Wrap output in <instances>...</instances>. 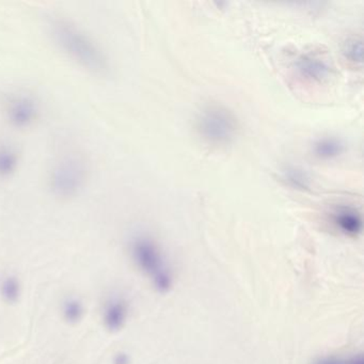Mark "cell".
Segmentation results:
<instances>
[{
    "label": "cell",
    "instance_id": "cell-6",
    "mask_svg": "<svg viewBox=\"0 0 364 364\" xmlns=\"http://www.w3.org/2000/svg\"><path fill=\"white\" fill-rule=\"evenodd\" d=\"M129 306L127 300L120 296L109 298L104 304L102 321L109 332H118L124 328L129 318Z\"/></svg>",
    "mask_w": 364,
    "mask_h": 364
},
{
    "label": "cell",
    "instance_id": "cell-12",
    "mask_svg": "<svg viewBox=\"0 0 364 364\" xmlns=\"http://www.w3.org/2000/svg\"><path fill=\"white\" fill-rule=\"evenodd\" d=\"M18 152L8 144H0V176L7 178L16 171L18 167Z\"/></svg>",
    "mask_w": 364,
    "mask_h": 364
},
{
    "label": "cell",
    "instance_id": "cell-1",
    "mask_svg": "<svg viewBox=\"0 0 364 364\" xmlns=\"http://www.w3.org/2000/svg\"><path fill=\"white\" fill-rule=\"evenodd\" d=\"M46 25L55 43L72 60L97 75L108 73L110 63L107 54L82 27L58 14L48 16Z\"/></svg>",
    "mask_w": 364,
    "mask_h": 364
},
{
    "label": "cell",
    "instance_id": "cell-15",
    "mask_svg": "<svg viewBox=\"0 0 364 364\" xmlns=\"http://www.w3.org/2000/svg\"><path fill=\"white\" fill-rule=\"evenodd\" d=\"M344 54L347 59L353 63H360L362 61L361 40L353 39L345 44Z\"/></svg>",
    "mask_w": 364,
    "mask_h": 364
},
{
    "label": "cell",
    "instance_id": "cell-3",
    "mask_svg": "<svg viewBox=\"0 0 364 364\" xmlns=\"http://www.w3.org/2000/svg\"><path fill=\"white\" fill-rule=\"evenodd\" d=\"M196 129L200 137L212 146H228L237 137L240 123L233 112L218 104H210L196 117Z\"/></svg>",
    "mask_w": 364,
    "mask_h": 364
},
{
    "label": "cell",
    "instance_id": "cell-16",
    "mask_svg": "<svg viewBox=\"0 0 364 364\" xmlns=\"http://www.w3.org/2000/svg\"><path fill=\"white\" fill-rule=\"evenodd\" d=\"M112 364H132V359L129 353L119 351L112 358Z\"/></svg>",
    "mask_w": 364,
    "mask_h": 364
},
{
    "label": "cell",
    "instance_id": "cell-4",
    "mask_svg": "<svg viewBox=\"0 0 364 364\" xmlns=\"http://www.w3.org/2000/svg\"><path fill=\"white\" fill-rule=\"evenodd\" d=\"M87 180L84 159L75 155L63 157L50 172V188L56 197L70 199L80 193Z\"/></svg>",
    "mask_w": 364,
    "mask_h": 364
},
{
    "label": "cell",
    "instance_id": "cell-7",
    "mask_svg": "<svg viewBox=\"0 0 364 364\" xmlns=\"http://www.w3.org/2000/svg\"><path fill=\"white\" fill-rule=\"evenodd\" d=\"M298 72L302 77L312 82H323L329 78L331 67L325 59L317 55L304 54L296 63Z\"/></svg>",
    "mask_w": 364,
    "mask_h": 364
},
{
    "label": "cell",
    "instance_id": "cell-13",
    "mask_svg": "<svg viewBox=\"0 0 364 364\" xmlns=\"http://www.w3.org/2000/svg\"><path fill=\"white\" fill-rule=\"evenodd\" d=\"M283 178L294 188L301 189V191L310 189L312 185L310 174L306 170L296 166H289L285 168L283 170Z\"/></svg>",
    "mask_w": 364,
    "mask_h": 364
},
{
    "label": "cell",
    "instance_id": "cell-14",
    "mask_svg": "<svg viewBox=\"0 0 364 364\" xmlns=\"http://www.w3.org/2000/svg\"><path fill=\"white\" fill-rule=\"evenodd\" d=\"M311 364H364V360L362 355H353L347 358L323 355V357L317 358Z\"/></svg>",
    "mask_w": 364,
    "mask_h": 364
},
{
    "label": "cell",
    "instance_id": "cell-2",
    "mask_svg": "<svg viewBox=\"0 0 364 364\" xmlns=\"http://www.w3.org/2000/svg\"><path fill=\"white\" fill-rule=\"evenodd\" d=\"M129 253L138 269L152 281L159 293H167L173 287V274L156 240L146 234H137L129 242Z\"/></svg>",
    "mask_w": 364,
    "mask_h": 364
},
{
    "label": "cell",
    "instance_id": "cell-9",
    "mask_svg": "<svg viewBox=\"0 0 364 364\" xmlns=\"http://www.w3.org/2000/svg\"><path fill=\"white\" fill-rule=\"evenodd\" d=\"M346 150L343 140L336 137H323L319 138L315 144H313V153L317 159L323 161H330V159H336L341 156Z\"/></svg>",
    "mask_w": 364,
    "mask_h": 364
},
{
    "label": "cell",
    "instance_id": "cell-10",
    "mask_svg": "<svg viewBox=\"0 0 364 364\" xmlns=\"http://www.w3.org/2000/svg\"><path fill=\"white\" fill-rule=\"evenodd\" d=\"M23 294V285L16 274H5L0 279V298L8 304H18Z\"/></svg>",
    "mask_w": 364,
    "mask_h": 364
},
{
    "label": "cell",
    "instance_id": "cell-5",
    "mask_svg": "<svg viewBox=\"0 0 364 364\" xmlns=\"http://www.w3.org/2000/svg\"><path fill=\"white\" fill-rule=\"evenodd\" d=\"M6 114L14 127L20 129L31 127L39 118V102L27 93L14 95L6 105Z\"/></svg>",
    "mask_w": 364,
    "mask_h": 364
},
{
    "label": "cell",
    "instance_id": "cell-11",
    "mask_svg": "<svg viewBox=\"0 0 364 364\" xmlns=\"http://www.w3.org/2000/svg\"><path fill=\"white\" fill-rule=\"evenodd\" d=\"M86 315V306L80 298L70 296L61 304V316L69 325H77Z\"/></svg>",
    "mask_w": 364,
    "mask_h": 364
},
{
    "label": "cell",
    "instance_id": "cell-8",
    "mask_svg": "<svg viewBox=\"0 0 364 364\" xmlns=\"http://www.w3.org/2000/svg\"><path fill=\"white\" fill-rule=\"evenodd\" d=\"M333 223L342 233L357 236L362 230V218L353 208H343L333 215Z\"/></svg>",
    "mask_w": 364,
    "mask_h": 364
}]
</instances>
